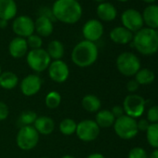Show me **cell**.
<instances>
[{"instance_id":"obj_12","label":"cell","mask_w":158,"mask_h":158,"mask_svg":"<svg viewBox=\"0 0 158 158\" xmlns=\"http://www.w3.org/2000/svg\"><path fill=\"white\" fill-rule=\"evenodd\" d=\"M122 26L129 30L131 33H136L143 28L144 23L141 13L135 9H127L121 14Z\"/></svg>"},{"instance_id":"obj_33","label":"cell","mask_w":158,"mask_h":158,"mask_svg":"<svg viewBox=\"0 0 158 158\" xmlns=\"http://www.w3.org/2000/svg\"><path fill=\"white\" fill-rule=\"evenodd\" d=\"M146 119L150 124L158 123V105H152L148 109Z\"/></svg>"},{"instance_id":"obj_23","label":"cell","mask_w":158,"mask_h":158,"mask_svg":"<svg viewBox=\"0 0 158 158\" xmlns=\"http://www.w3.org/2000/svg\"><path fill=\"white\" fill-rule=\"evenodd\" d=\"M46 50H47L48 54L49 55V57L52 60H61L64 56V53H65L64 45L62 44V42H60L58 39L51 40L48 44Z\"/></svg>"},{"instance_id":"obj_42","label":"cell","mask_w":158,"mask_h":158,"mask_svg":"<svg viewBox=\"0 0 158 158\" xmlns=\"http://www.w3.org/2000/svg\"><path fill=\"white\" fill-rule=\"evenodd\" d=\"M142 1L143 2H145V3H147V4H153L155 1H156V0H142Z\"/></svg>"},{"instance_id":"obj_35","label":"cell","mask_w":158,"mask_h":158,"mask_svg":"<svg viewBox=\"0 0 158 158\" xmlns=\"http://www.w3.org/2000/svg\"><path fill=\"white\" fill-rule=\"evenodd\" d=\"M10 115V109L9 106L3 102H0V121H4L6 120Z\"/></svg>"},{"instance_id":"obj_11","label":"cell","mask_w":158,"mask_h":158,"mask_svg":"<svg viewBox=\"0 0 158 158\" xmlns=\"http://www.w3.org/2000/svg\"><path fill=\"white\" fill-rule=\"evenodd\" d=\"M47 71L49 78L57 84H62L66 82L70 75L69 66L62 60H51Z\"/></svg>"},{"instance_id":"obj_9","label":"cell","mask_w":158,"mask_h":158,"mask_svg":"<svg viewBox=\"0 0 158 158\" xmlns=\"http://www.w3.org/2000/svg\"><path fill=\"white\" fill-rule=\"evenodd\" d=\"M146 102L145 100L138 94L127 95L123 102V109L126 115H128L134 119L141 117L145 111Z\"/></svg>"},{"instance_id":"obj_18","label":"cell","mask_w":158,"mask_h":158,"mask_svg":"<svg viewBox=\"0 0 158 158\" xmlns=\"http://www.w3.org/2000/svg\"><path fill=\"white\" fill-rule=\"evenodd\" d=\"M110 39L117 45H127L132 42L133 33L123 26H116L113 28L109 34Z\"/></svg>"},{"instance_id":"obj_37","label":"cell","mask_w":158,"mask_h":158,"mask_svg":"<svg viewBox=\"0 0 158 158\" xmlns=\"http://www.w3.org/2000/svg\"><path fill=\"white\" fill-rule=\"evenodd\" d=\"M139 85L137 83L135 79H131V80H129L127 84V89L131 94H134L139 89Z\"/></svg>"},{"instance_id":"obj_13","label":"cell","mask_w":158,"mask_h":158,"mask_svg":"<svg viewBox=\"0 0 158 158\" xmlns=\"http://www.w3.org/2000/svg\"><path fill=\"white\" fill-rule=\"evenodd\" d=\"M104 34L102 23L98 19H90L87 21L82 27V35L85 40L96 43Z\"/></svg>"},{"instance_id":"obj_48","label":"cell","mask_w":158,"mask_h":158,"mask_svg":"<svg viewBox=\"0 0 158 158\" xmlns=\"http://www.w3.org/2000/svg\"><path fill=\"white\" fill-rule=\"evenodd\" d=\"M41 158H48V157H41Z\"/></svg>"},{"instance_id":"obj_25","label":"cell","mask_w":158,"mask_h":158,"mask_svg":"<svg viewBox=\"0 0 158 158\" xmlns=\"http://www.w3.org/2000/svg\"><path fill=\"white\" fill-rule=\"evenodd\" d=\"M115 117L111 110H100L95 116V122L100 128H108L114 126Z\"/></svg>"},{"instance_id":"obj_31","label":"cell","mask_w":158,"mask_h":158,"mask_svg":"<svg viewBox=\"0 0 158 158\" xmlns=\"http://www.w3.org/2000/svg\"><path fill=\"white\" fill-rule=\"evenodd\" d=\"M27 41V45L28 48L31 49H38V48H42L43 46V39L41 36H39L38 35H36L35 33L31 35L30 36H28L26 38Z\"/></svg>"},{"instance_id":"obj_7","label":"cell","mask_w":158,"mask_h":158,"mask_svg":"<svg viewBox=\"0 0 158 158\" xmlns=\"http://www.w3.org/2000/svg\"><path fill=\"white\" fill-rule=\"evenodd\" d=\"M39 142V134L34 126L21 127L16 136L17 146L23 151H31Z\"/></svg>"},{"instance_id":"obj_44","label":"cell","mask_w":158,"mask_h":158,"mask_svg":"<svg viewBox=\"0 0 158 158\" xmlns=\"http://www.w3.org/2000/svg\"><path fill=\"white\" fill-rule=\"evenodd\" d=\"M95 2H97V3H99V4H101V3H103V2H106V0H94Z\"/></svg>"},{"instance_id":"obj_24","label":"cell","mask_w":158,"mask_h":158,"mask_svg":"<svg viewBox=\"0 0 158 158\" xmlns=\"http://www.w3.org/2000/svg\"><path fill=\"white\" fill-rule=\"evenodd\" d=\"M81 105L88 113H98L102 107V102L100 98L93 94H88L83 97Z\"/></svg>"},{"instance_id":"obj_19","label":"cell","mask_w":158,"mask_h":158,"mask_svg":"<svg viewBox=\"0 0 158 158\" xmlns=\"http://www.w3.org/2000/svg\"><path fill=\"white\" fill-rule=\"evenodd\" d=\"M18 6L15 0H0V20L11 21L17 17Z\"/></svg>"},{"instance_id":"obj_39","label":"cell","mask_w":158,"mask_h":158,"mask_svg":"<svg viewBox=\"0 0 158 158\" xmlns=\"http://www.w3.org/2000/svg\"><path fill=\"white\" fill-rule=\"evenodd\" d=\"M86 158H105V156L100 152H93V153L89 154Z\"/></svg>"},{"instance_id":"obj_1","label":"cell","mask_w":158,"mask_h":158,"mask_svg":"<svg viewBox=\"0 0 158 158\" xmlns=\"http://www.w3.org/2000/svg\"><path fill=\"white\" fill-rule=\"evenodd\" d=\"M56 22L74 24L81 20L83 8L76 0H55L51 7Z\"/></svg>"},{"instance_id":"obj_40","label":"cell","mask_w":158,"mask_h":158,"mask_svg":"<svg viewBox=\"0 0 158 158\" xmlns=\"http://www.w3.org/2000/svg\"><path fill=\"white\" fill-rule=\"evenodd\" d=\"M9 25V22L5 20H0V29H6Z\"/></svg>"},{"instance_id":"obj_36","label":"cell","mask_w":158,"mask_h":158,"mask_svg":"<svg viewBox=\"0 0 158 158\" xmlns=\"http://www.w3.org/2000/svg\"><path fill=\"white\" fill-rule=\"evenodd\" d=\"M149 126H150V123L146 118H140L139 120H137V127H138L139 131L146 132Z\"/></svg>"},{"instance_id":"obj_16","label":"cell","mask_w":158,"mask_h":158,"mask_svg":"<svg viewBox=\"0 0 158 158\" xmlns=\"http://www.w3.org/2000/svg\"><path fill=\"white\" fill-rule=\"evenodd\" d=\"M96 13L101 22L110 23L116 19L117 10L110 2H103L97 6Z\"/></svg>"},{"instance_id":"obj_27","label":"cell","mask_w":158,"mask_h":158,"mask_svg":"<svg viewBox=\"0 0 158 158\" xmlns=\"http://www.w3.org/2000/svg\"><path fill=\"white\" fill-rule=\"evenodd\" d=\"M77 123L72 118H64L59 125L60 132L64 136H72L75 133Z\"/></svg>"},{"instance_id":"obj_8","label":"cell","mask_w":158,"mask_h":158,"mask_svg":"<svg viewBox=\"0 0 158 158\" xmlns=\"http://www.w3.org/2000/svg\"><path fill=\"white\" fill-rule=\"evenodd\" d=\"M100 132L101 128L95 120L84 119L77 123L75 135L79 139L84 142H91L98 139Z\"/></svg>"},{"instance_id":"obj_14","label":"cell","mask_w":158,"mask_h":158,"mask_svg":"<svg viewBox=\"0 0 158 158\" xmlns=\"http://www.w3.org/2000/svg\"><path fill=\"white\" fill-rule=\"evenodd\" d=\"M43 80L37 73H31L23 78L20 82L21 92L26 97L36 95L42 88Z\"/></svg>"},{"instance_id":"obj_34","label":"cell","mask_w":158,"mask_h":158,"mask_svg":"<svg viewBox=\"0 0 158 158\" xmlns=\"http://www.w3.org/2000/svg\"><path fill=\"white\" fill-rule=\"evenodd\" d=\"M38 13V16H43V17H47L48 19H50L51 21H53L54 23L56 22L55 18H54V15H53V12H52V10L51 8H48V7H42L38 10L37 11Z\"/></svg>"},{"instance_id":"obj_10","label":"cell","mask_w":158,"mask_h":158,"mask_svg":"<svg viewBox=\"0 0 158 158\" xmlns=\"http://www.w3.org/2000/svg\"><path fill=\"white\" fill-rule=\"evenodd\" d=\"M11 28L16 36L27 38L35 34V21L27 15L17 16L12 20Z\"/></svg>"},{"instance_id":"obj_17","label":"cell","mask_w":158,"mask_h":158,"mask_svg":"<svg viewBox=\"0 0 158 158\" xmlns=\"http://www.w3.org/2000/svg\"><path fill=\"white\" fill-rule=\"evenodd\" d=\"M54 22L43 16H37L35 21V33L41 37H48L53 34Z\"/></svg>"},{"instance_id":"obj_6","label":"cell","mask_w":158,"mask_h":158,"mask_svg":"<svg viewBox=\"0 0 158 158\" xmlns=\"http://www.w3.org/2000/svg\"><path fill=\"white\" fill-rule=\"evenodd\" d=\"M113 127L115 134L122 139H131L135 138L139 132L137 119L126 114L116 118Z\"/></svg>"},{"instance_id":"obj_26","label":"cell","mask_w":158,"mask_h":158,"mask_svg":"<svg viewBox=\"0 0 158 158\" xmlns=\"http://www.w3.org/2000/svg\"><path fill=\"white\" fill-rule=\"evenodd\" d=\"M134 76H135L134 79L139 86L151 85L155 79V74L153 71L148 68H140Z\"/></svg>"},{"instance_id":"obj_43","label":"cell","mask_w":158,"mask_h":158,"mask_svg":"<svg viewBox=\"0 0 158 158\" xmlns=\"http://www.w3.org/2000/svg\"><path fill=\"white\" fill-rule=\"evenodd\" d=\"M60 158H75V157L73 156V155H71V154H65V155L61 156Z\"/></svg>"},{"instance_id":"obj_28","label":"cell","mask_w":158,"mask_h":158,"mask_svg":"<svg viewBox=\"0 0 158 158\" xmlns=\"http://www.w3.org/2000/svg\"><path fill=\"white\" fill-rule=\"evenodd\" d=\"M146 139L151 147L158 149V123L150 124L146 130Z\"/></svg>"},{"instance_id":"obj_32","label":"cell","mask_w":158,"mask_h":158,"mask_svg":"<svg viewBox=\"0 0 158 158\" xmlns=\"http://www.w3.org/2000/svg\"><path fill=\"white\" fill-rule=\"evenodd\" d=\"M127 158H148V154L142 147H134L128 152Z\"/></svg>"},{"instance_id":"obj_30","label":"cell","mask_w":158,"mask_h":158,"mask_svg":"<svg viewBox=\"0 0 158 158\" xmlns=\"http://www.w3.org/2000/svg\"><path fill=\"white\" fill-rule=\"evenodd\" d=\"M37 118V114L35 112L31 111V110H26L23 111L20 117H19V124L21 127L24 126H33Z\"/></svg>"},{"instance_id":"obj_3","label":"cell","mask_w":158,"mask_h":158,"mask_svg":"<svg viewBox=\"0 0 158 158\" xmlns=\"http://www.w3.org/2000/svg\"><path fill=\"white\" fill-rule=\"evenodd\" d=\"M133 48L141 55L151 56L158 51V31L148 27L141 28L133 35Z\"/></svg>"},{"instance_id":"obj_21","label":"cell","mask_w":158,"mask_h":158,"mask_svg":"<svg viewBox=\"0 0 158 158\" xmlns=\"http://www.w3.org/2000/svg\"><path fill=\"white\" fill-rule=\"evenodd\" d=\"M33 126L35 128V130L38 132L39 135L48 136L55 129L54 120L51 117L46 116V115L37 116V118H36V120Z\"/></svg>"},{"instance_id":"obj_38","label":"cell","mask_w":158,"mask_h":158,"mask_svg":"<svg viewBox=\"0 0 158 158\" xmlns=\"http://www.w3.org/2000/svg\"><path fill=\"white\" fill-rule=\"evenodd\" d=\"M111 112L114 114V116L115 117V119L116 118H119V117H121V116H123L125 114L123 106H121V105H115V106H114L112 108Z\"/></svg>"},{"instance_id":"obj_46","label":"cell","mask_w":158,"mask_h":158,"mask_svg":"<svg viewBox=\"0 0 158 158\" xmlns=\"http://www.w3.org/2000/svg\"><path fill=\"white\" fill-rule=\"evenodd\" d=\"M1 73H2V68H1V65H0V74H1Z\"/></svg>"},{"instance_id":"obj_22","label":"cell","mask_w":158,"mask_h":158,"mask_svg":"<svg viewBox=\"0 0 158 158\" xmlns=\"http://www.w3.org/2000/svg\"><path fill=\"white\" fill-rule=\"evenodd\" d=\"M19 84V77L18 75L10 71L2 72L0 74V88L6 89V90H11L15 89Z\"/></svg>"},{"instance_id":"obj_47","label":"cell","mask_w":158,"mask_h":158,"mask_svg":"<svg viewBox=\"0 0 158 158\" xmlns=\"http://www.w3.org/2000/svg\"><path fill=\"white\" fill-rule=\"evenodd\" d=\"M76 1H78V2H79V1H81V0H76Z\"/></svg>"},{"instance_id":"obj_2","label":"cell","mask_w":158,"mask_h":158,"mask_svg":"<svg viewBox=\"0 0 158 158\" xmlns=\"http://www.w3.org/2000/svg\"><path fill=\"white\" fill-rule=\"evenodd\" d=\"M99 57V48L96 43L82 40L72 49L71 60L79 68H88L93 65Z\"/></svg>"},{"instance_id":"obj_4","label":"cell","mask_w":158,"mask_h":158,"mask_svg":"<svg viewBox=\"0 0 158 158\" xmlns=\"http://www.w3.org/2000/svg\"><path fill=\"white\" fill-rule=\"evenodd\" d=\"M115 65L121 74L130 77L134 76L140 69V60L134 53L126 51L117 56Z\"/></svg>"},{"instance_id":"obj_5","label":"cell","mask_w":158,"mask_h":158,"mask_svg":"<svg viewBox=\"0 0 158 158\" xmlns=\"http://www.w3.org/2000/svg\"><path fill=\"white\" fill-rule=\"evenodd\" d=\"M51 60H52L50 59L47 50L43 48L38 49H30L26 54L27 65L36 73L47 71Z\"/></svg>"},{"instance_id":"obj_41","label":"cell","mask_w":158,"mask_h":158,"mask_svg":"<svg viewBox=\"0 0 158 158\" xmlns=\"http://www.w3.org/2000/svg\"><path fill=\"white\" fill-rule=\"evenodd\" d=\"M148 158H158V149H154L151 152L150 156H148Z\"/></svg>"},{"instance_id":"obj_20","label":"cell","mask_w":158,"mask_h":158,"mask_svg":"<svg viewBox=\"0 0 158 158\" xmlns=\"http://www.w3.org/2000/svg\"><path fill=\"white\" fill-rule=\"evenodd\" d=\"M143 23L148 28L158 30V5H148L141 13Z\"/></svg>"},{"instance_id":"obj_29","label":"cell","mask_w":158,"mask_h":158,"mask_svg":"<svg viewBox=\"0 0 158 158\" xmlns=\"http://www.w3.org/2000/svg\"><path fill=\"white\" fill-rule=\"evenodd\" d=\"M61 102V95L58 91H49L45 98V104L48 109H56Z\"/></svg>"},{"instance_id":"obj_45","label":"cell","mask_w":158,"mask_h":158,"mask_svg":"<svg viewBox=\"0 0 158 158\" xmlns=\"http://www.w3.org/2000/svg\"><path fill=\"white\" fill-rule=\"evenodd\" d=\"M116 1H118V2H122V3H125V2L129 1V0H116Z\"/></svg>"},{"instance_id":"obj_15","label":"cell","mask_w":158,"mask_h":158,"mask_svg":"<svg viewBox=\"0 0 158 158\" xmlns=\"http://www.w3.org/2000/svg\"><path fill=\"white\" fill-rule=\"evenodd\" d=\"M8 49H9L10 55L12 58H14V59L23 58L24 56H26V54L29 51L26 38L15 36L14 38H12L10 40Z\"/></svg>"}]
</instances>
